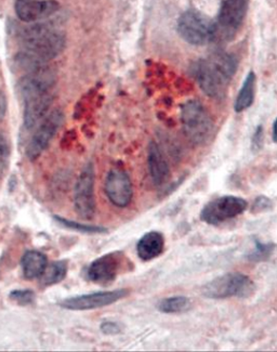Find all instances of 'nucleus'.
Instances as JSON below:
<instances>
[{
  "label": "nucleus",
  "mask_w": 277,
  "mask_h": 352,
  "mask_svg": "<svg viewBox=\"0 0 277 352\" xmlns=\"http://www.w3.org/2000/svg\"><path fill=\"white\" fill-rule=\"evenodd\" d=\"M65 36L47 24L27 28L23 33V50L16 56L19 67L31 72L46 64L63 52Z\"/></svg>",
  "instance_id": "f257e3e1"
},
{
  "label": "nucleus",
  "mask_w": 277,
  "mask_h": 352,
  "mask_svg": "<svg viewBox=\"0 0 277 352\" xmlns=\"http://www.w3.org/2000/svg\"><path fill=\"white\" fill-rule=\"evenodd\" d=\"M236 71V60L229 54H217L196 65L195 76L208 97L221 100L227 95L232 77Z\"/></svg>",
  "instance_id": "f03ea898"
},
{
  "label": "nucleus",
  "mask_w": 277,
  "mask_h": 352,
  "mask_svg": "<svg viewBox=\"0 0 277 352\" xmlns=\"http://www.w3.org/2000/svg\"><path fill=\"white\" fill-rule=\"evenodd\" d=\"M178 33L188 44L203 46L216 37L217 25L203 13L188 10L179 18Z\"/></svg>",
  "instance_id": "7ed1b4c3"
},
{
  "label": "nucleus",
  "mask_w": 277,
  "mask_h": 352,
  "mask_svg": "<svg viewBox=\"0 0 277 352\" xmlns=\"http://www.w3.org/2000/svg\"><path fill=\"white\" fill-rule=\"evenodd\" d=\"M181 122L184 133L196 144L206 142L212 133V120L206 109L199 101H188L181 110Z\"/></svg>",
  "instance_id": "20e7f679"
},
{
  "label": "nucleus",
  "mask_w": 277,
  "mask_h": 352,
  "mask_svg": "<svg viewBox=\"0 0 277 352\" xmlns=\"http://www.w3.org/2000/svg\"><path fill=\"white\" fill-rule=\"evenodd\" d=\"M254 291V282L242 273H228L203 286V296L211 299L246 298Z\"/></svg>",
  "instance_id": "39448f33"
},
{
  "label": "nucleus",
  "mask_w": 277,
  "mask_h": 352,
  "mask_svg": "<svg viewBox=\"0 0 277 352\" xmlns=\"http://www.w3.org/2000/svg\"><path fill=\"white\" fill-rule=\"evenodd\" d=\"M247 210V202L242 197H222L212 199L201 212V219L208 225H220L233 219Z\"/></svg>",
  "instance_id": "423d86ee"
},
{
  "label": "nucleus",
  "mask_w": 277,
  "mask_h": 352,
  "mask_svg": "<svg viewBox=\"0 0 277 352\" xmlns=\"http://www.w3.org/2000/svg\"><path fill=\"white\" fill-rule=\"evenodd\" d=\"M63 113L60 110H54L41 120V125L36 129L26 148L28 159L35 161L46 151L63 124Z\"/></svg>",
  "instance_id": "0eeeda50"
},
{
  "label": "nucleus",
  "mask_w": 277,
  "mask_h": 352,
  "mask_svg": "<svg viewBox=\"0 0 277 352\" xmlns=\"http://www.w3.org/2000/svg\"><path fill=\"white\" fill-rule=\"evenodd\" d=\"M74 207L77 214L82 219H91L94 216V170L91 164L85 167L77 179L74 189Z\"/></svg>",
  "instance_id": "6e6552de"
},
{
  "label": "nucleus",
  "mask_w": 277,
  "mask_h": 352,
  "mask_svg": "<svg viewBox=\"0 0 277 352\" xmlns=\"http://www.w3.org/2000/svg\"><path fill=\"white\" fill-rule=\"evenodd\" d=\"M250 0H224L218 16L217 33L221 32L222 35L231 38L242 26Z\"/></svg>",
  "instance_id": "1a4fd4ad"
},
{
  "label": "nucleus",
  "mask_w": 277,
  "mask_h": 352,
  "mask_svg": "<svg viewBox=\"0 0 277 352\" xmlns=\"http://www.w3.org/2000/svg\"><path fill=\"white\" fill-rule=\"evenodd\" d=\"M56 75L48 67L28 72L19 82V91L23 99L49 94L56 84Z\"/></svg>",
  "instance_id": "9d476101"
},
{
  "label": "nucleus",
  "mask_w": 277,
  "mask_h": 352,
  "mask_svg": "<svg viewBox=\"0 0 277 352\" xmlns=\"http://www.w3.org/2000/svg\"><path fill=\"white\" fill-rule=\"evenodd\" d=\"M126 261L125 255L120 252L102 256L90 265L88 278L94 283H112L124 268Z\"/></svg>",
  "instance_id": "9b49d317"
},
{
  "label": "nucleus",
  "mask_w": 277,
  "mask_h": 352,
  "mask_svg": "<svg viewBox=\"0 0 277 352\" xmlns=\"http://www.w3.org/2000/svg\"><path fill=\"white\" fill-rule=\"evenodd\" d=\"M127 295V289L98 292V293L88 294V295L65 299V300L62 301L61 306L67 309V310L84 311V310H92V309L109 306V305L114 304V302L120 300Z\"/></svg>",
  "instance_id": "f8f14e48"
},
{
  "label": "nucleus",
  "mask_w": 277,
  "mask_h": 352,
  "mask_svg": "<svg viewBox=\"0 0 277 352\" xmlns=\"http://www.w3.org/2000/svg\"><path fill=\"white\" fill-rule=\"evenodd\" d=\"M105 193L115 206L127 207L133 201V188L129 176L122 169H112L105 180Z\"/></svg>",
  "instance_id": "ddd939ff"
},
{
  "label": "nucleus",
  "mask_w": 277,
  "mask_h": 352,
  "mask_svg": "<svg viewBox=\"0 0 277 352\" xmlns=\"http://www.w3.org/2000/svg\"><path fill=\"white\" fill-rule=\"evenodd\" d=\"M56 0H16V13L20 20L33 23L54 16L59 10Z\"/></svg>",
  "instance_id": "4468645a"
},
{
  "label": "nucleus",
  "mask_w": 277,
  "mask_h": 352,
  "mask_svg": "<svg viewBox=\"0 0 277 352\" xmlns=\"http://www.w3.org/2000/svg\"><path fill=\"white\" fill-rule=\"evenodd\" d=\"M24 109V125L27 129L35 127L39 122L46 118L47 113L52 104V96L50 92L45 95L28 98Z\"/></svg>",
  "instance_id": "2eb2a0df"
},
{
  "label": "nucleus",
  "mask_w": 277,
  "mask_h": 352,
  "mask_svg": "<svg viewBox=\"0 0 277 352\" xmlns=\"http://www.w3.org/2000/svg\"><path fill=\"white\" fill-rule=\"evenodd\" d=\"M148 170L154 184L163 186L170 176L168 163L164 157L162 151L155 142H152L148 148Z\"/></svg>",
  "instance_id": "dca6fc26"
},
{
  "label": "nucleus",
  "mask_w": 277,
  "mask_h": 352,
  "mask_svg": "<svg viewBox=\"0 0 277 352\" xmlns=\"http://www.w3.org/2000/svg\"><path fill=\"white\" fill-rule=\"evenodd\" d=\"M165 240L158 232H148L143 235L137 243V252L139 257L144 261H150L163 253Z\"/></svg>",
  "instance_id": "f3484780"
},
{
  "label": "nucleus",
  "mask_w": 277,
  "mask_h": 352,
  "mask_svg": "<svg viewBox=\"0 0 277 352\" xmlns=\"http://www.w3.org/2000/svg\"><path fill=\"white\" fill-rule=\"evenodd\" d=\"M47 263L46 255L37 250H28L22 258L24 276L28 280L41 278L43 271L46 270Z\"/></svg>",
  "instance_id": "a211bd4d"
},
{
  "label": "nucleus",
  "mask_w": 277,
  "mask_h": 352,
  "mask_svg": "<svg viewBox=\"0 0 277 352\" xmlns=\"http://www.w3.org/2000/svg\"><path fill=\"white\" fill-rule=\"evenodd\" d=\"M254 91H256V74L254 72H250L245 78L244 84L239 90L235 101L234 109L237 113L243 112L252 107L254 100Z\"/></svg>",
  "instance_id": "6ab92c4d"
},
{
  "label": "nucleus",
  "mask_w": 277,
  "mask_h": 352,
  "mask_svg": "<svg viewBox=\"0 0 277 352\" xmlns=\"http://www.w3.org/2000/svg\"><path fill=\"white\" fill-rule=\"evenodd\" d=\"M67 263L65 261H56L47 267L41 276V283L45 286L59 283L67 276Z\"/></svg>",
  "instance_id": "aec40b11"
},
{
  "label": "nucleus",
  "mask_w": 277,
  "mask_h": 352,
  "mask_svg": "<svg viewBox=\"0 0 277 352\" xmlns=\"http://www.w3.org/2000/svg\"><path fill=\"white\" fill-rule=\"evenodd\" d=\"M191 301L184 296L170 297L163 299L158 305V309L164 314H180L191 309Z\"/></svg>",
  "instance_id": "412c9836"
},
{
  "label": "nucleus",
  "mask_w": 277,
  "mask_h": 352,
  "mask_svg": "<svg viewBox=\"0 0 277 352\" xmlns=\"http://www.w3.org/2000/svg\"><path fill=\"white\" fill-rule=\"evenodd\" d=\"M56 221L61 223L64 227L69 228V229L75 230V231H79L82 233H104L107 232V230L105 228L96 227V226H88L82 225V223H78V222L73 221V220L64 219V218L58 217L56 216Z\"/></svg>",
  "instance_id": "4be33fe9"
},
{
  "label": "nucleus",
  "mask_w": 277,
  "mask_h": 352,
  "mask_svg": "<svg viewBox=\"0 0 277 352\" xmlns=\"http://www.w3.org/2000/svg\"><path fill=\"white\" fill-rule=\"evenodd\" d=\"M10 159V148L8 142L0 135V179L3 178L5 170L8 168Z\"/></svg>",
  "instance_id": "5701e85b"
},
{
  "label": "nucleus",
  "mask_w": 277,
  "mask_h": 352,
  "mask_svg": "<svg viewBox=\"0 0 277 352\" xmlns=\"http://www.w3.org/2000/svg\"><path fill=\"white\" fill-rule=\"evenodd\" d=\"M10 298L19 305H31L35 300V293L31 289H16L11 292Z\"/></svg>",
  "instance_id": "b1692460"
},
{
  "label": "nucleus",
  "mask_w": 277,
  "mask_h": 352,
  "mask_svg": "<svg viewBox=\"0 0 277 352\" xmlns=\"http://www.w3.org/2000/svg\"><path fill=\"white\" fill-rule=\"evenodd\" d=\"M273 248H274L273 244H261V243L257 242L256 250L250 256V259H252V261H267V258L272 254Z\"/></svg>",
  "instance_id": "393cba45"
},
{
  "label": "nucleus",
  "mask_w": 277,
  "mask_h": 352,
  "mask_svg": "<svg viewBox=\"0 0 277 352\" xmlns=\"http://www.w3.org/2000/svg\"><path fill=\"white\" fill-rule=\"evenodd\" d=\"M101 329L105 334H118L120 332V327H118L116 323H113V322H105V323L102 324Z\"/></svg>",
  "instance_id": "a878e982"
},
{
  "label": "nucleus",
  "mask_w": 277,
  "mask_h": 352,
  "mask_svg": "<svg viewBox=\"0 0 277 352\" xmlns=\"http://www.w3.org/2000/svg\"><path fill=\"white\" fill-rule=\"evenodd\" d=\"M5 112H7V100L3 92L0 91V122L5 118Z\"/></svg>",
  "instance_id": "bb28decb"
},
{
  "label": "nucleus",
  "mask_w": 277,
  "mask_h": 352,
  "mask_svg": "<svg viewBox=\"0 0 277 352\" xmlns=\"http://www.w3.org/2000/svg\"><path fill=\"white\" fill-rule=\"evenodd\" d=\"M273 140L277 143V118L275 120L274 126H273Z\"/></svg>",
  "instance_id": "cd10ccee"
}]
</instances>
